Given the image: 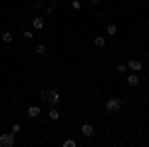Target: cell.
<instances>
[{
  "mask_svg": "<svg viewBox=\"0 0 149 147\" xmlns=\"http://www.w3.org/2000/svg\"><path fill=\"white\" fill-rule=\"evenodd\" d=\"M0 40H2L4 44H10L12 40H14V36H12L10 32H2V36H0Z\"/></svg>",
  "mask_w": 149,
  "mask_h": 147,
  "instance_id": "9c48e42d",
  "label": "cell"
},
{
  "mask_svg": "<svg viewBox=\"0 0 149 147\" xmlns=\"http://www.w3.org/2000/svg\"><path fill=\"white\" fill-rule=\"evenodd\" d=\"M48 117H50L52 121H58V119H60V111H58V109H50V113H48Z\"/></svg>",
  "mask_w": 149,
  "mask_h": 147,
  "instance_id": "7c38bea8",
  "label": "cell"
},
{
  "mask_svg": "<svg viewBox=\"0 0 149 147\" xmlns=\"http://www.w3.org/2000/svg\"><path fill=\"white\" fill-rule=\"evenodd\" d=\"M16 145V133H0V147H14Z\"/></svg>",
  "mask_w": 149,
  "mask_h": 147,
  "instance_id": "7a4b0ae2",
  "label": "cell"
},
{
  "mask_svg": "<svg viewBox=\"0 0 149 147\" xmlns=\"http://www.w3.org/2000/svg\"><path fill=\"white\" fill-rule=\"evenodd\" d=\"M16 24H18L20 28H24V26H26V22H24V18H18V22H16Z\"/></svg>",
  "mask_w": 149,
  "mask_h": 147,
  "instance_id": "d6986e66",
  "label": "cell"
},
{
  "mask_svg": "<svg viewBox=\"0 0 149 147\" xmlns=\"http://www.w3.org/2000/svg\"><path fill=\"white\" fill-rule=\"evenodd\" d=\"M127 68L133 70V72H141V70H143V64H141L139 60H133V58H131V60H127Z\"/></svg>",
  "mask_w": 149,
  "mask_h": 147,
  "instance_id": "277c9868",
  "label": "cell"
},
{
  "mask_svg": "<svg viewBox=\"0 0 149 147\" xmlns=\"http://www.w3.org/2000/svg\"><path fill=\"white\" fill-rule=\"evenodd\" d=\"M38 56H42V54H46V44H38L36 46V50H34Z\"/></svg>",
  "mask_w": 149,
  "mask_h": 147,
  "instance_id": "4fadbf2b",
  "label": "cell"
},
{
  "mask_svg": "<svg viewBox=\"0 0 149 147\" xmlns=\"http://www.w3.org/2000/svg\"><path fill=\"white\" fill-rule=\"evenodd\" d=\"M32 28H34V30H42V28H44V18H42V16L32 18Z\"/></svg>",
  "mask_w": 149,
  "mask_h": 147,
  "instance_id": "52a82bcc",
  "label": "cell"
},
{
  "mask_svg": "<svg viewBox=\"0 0 149 147\" xmlns=\"http://www.w3.org/2000/svg\"><path fill=\"white\" fill-rule=\"evenodd\" d=\"M92 2V6H100V0H90Z\"/></svg>",
  "mask_w": 149,
  "mask_h": 147,
  "instance_id": "44dd1931",
  "label": "cell"
},
{
  "mask_svg": "<svg viewBox=\"0 0 149 147\" xmlns=\"http://www.w3.org/2000/svg\"><path fill=\"white\" fill-rule=\"evenodd\" d=\"M81 135L84 137H92L93 135V125L92 123H84L81 125Z\"/></svg>",
  "mask_w": 149,
  "mask_h": 147,
  "instance_id": "8992f818",
  "label": "cell"
},
{
  "mask_svg": "<svg viewBox=\"0 0 149 147\" xmlns=\"http://www.w3.org/2000/svg\"><path fill=\"white\" fill-rule=\"evenodd\" d=\"M105 32H107V36H115L117 34V26H115V24H107Z\"/></svg>",
  "mask_w": 149,
  "mask_h": 147,
  "instance_id": "30bf717a",
  "label": "cell"
},
{
  "mask_svg": "<svg viewBox=\"0 0 149 147\" xmlns=\"http://www.w3.org/2000/svg\"><path fill=\"white\" fill-rule=\"evenodd\" d=\"M72 8H74V10H80V8H81L80 0H72Z\"/></svg>",
  "mask_w": 149,
  "mask_h": 147,
  "instance_id": "9a60e30c",
  "label": "cell"
},
{
  "mask_svg": "<svg viewBox=\"0 0 149 147\" xmlns=\"http://www.w3.org/2000/svg\"><path fill=\"white\" fill-rule=\"evenodd\" d=\"M34 10H38V12L42 10V4H40V2H36V4H34Z\"/></svg>",
  "mask_w": 149,
  "mask_h": 147,
  "instance_id": "ffe728a7",
  "label": "cell"
},
{
  "mask_svg": "<svg viewBox=\"0 0 149 147\" xmlns=\"http://www.w3.org/2000/svg\"><path fill=\"white\" fill-rule=\"evenodd\" d=\"M12 131H14V133H18V131H20V123H14V125H12Z\"/></svg>",
  "mask_w": 149,
  "mask_h": 147,
  "instance_id": "ac0fdd59",
  "label": "cell"
},
{
  "mask_svg": "<svg viewBox=\"0 0 149 147\" xmlns=\"http://www.w3.org/2000/svg\"><path fill=\"white\" fill-rule=\"evenodd\" d=\"M115 70H117V74H125V72H127V66H125V64H119Z\"/></svg>",
  "mask_w": 149,
  "mask_h": 147,
  "instance_id": "5bb4252c",
  "label": "cell"
},
{
  "mask_svg": "<svg viewBox=\"0 0 149 147\" xmlns=\"http://www.w3.org/2000/svg\"><path fill=\"white\" fill-rule=\"evenodd\" d=\"M121 107H123V102L119 98H111V100H107V103H105V109L107 111H119Z\"/></svg>",
  "mask_w": 149,
  "mask_h": 147,
  "instance_id": "3957f363",
  "label": "cell"
},
{
  "mask_svg": "<svg viewBox=\"0 0 149 147\" xmlns=\"http://www.w3.org/2000/svg\"><path fill=\"white\" fill-rule=\"evenodd\" d=\"M42 100L50 105H58V103L62 102V95H60V91L58 88H48V90L42 91Z\"/></svg>",
  "mask_w": 149,
  "mask_h": 147,
  "instance_id": "6da1fadb",
  "label": "cell"
},
{
  "mask_svg": "<svg viewBox=\"0 0 149 147\" xmlns=\"http://www.w3.org/2000/svg\"><path fill=\"white\" fill-rule=\"evenodd\" d=\"M93 44L97 46V48H103V46H105V38H103V36H95V38H93Z\"/></svg>",
  "mask_w": 149,
  "mask_h": 147,
  "instance_id": "8fae6325",
  "label": "cell"
},
{
  "mask_svg": "<svg viewBox=\"0 0 149 147\" xmlns=\"http://www.w3.org/2000/svg\"><path fill=\"white\" fill-rule=\"evenodd\" d=\"M40 113H42L40 105H30V107H28V117H32V119L40 117Z\"/></svg>",
  "mask_w": 149,
  "mask_h": 147,
  "instance_id": "5b68a950",
  "label": "cell"
},
{
  "mask_svg": "<svg viewBox=\"0 0 149 147\" xmlns=\"http://www.w3.org/2000/svg\"><path fill=\"white\" fill-rule=\"evenodd\" d=\"M127 84L133 86V88L139 86V76H137V74H129V76H127Z\"/></svg>",
  "mask_w": 149,
  "mask_h": 147,
  "instance_id": "ba28073f",
  "label": "cell"
},
{
  "mask_svg": "<svg viewBox=\"0 0 149 147\" xmlns=\"http://www.w3.org/2000/svg\"><path fill=\"white\" fill-rule=\"evenodd\" d=\"M24 38H26V40H32V38H34L32 30H24Z\"/></svg>",
  "mask_w": 149,
  "mask_h": 147,
  "instance_id": "2e32d148",
  "label": "cell"
},
{
  "mask_svg": "<svg viewBox=\"0 0 149 147\" xmlns=\"http://www.w3.org/2000/svg\"><path fill=\"white\" fill-rule=\"evenodd\" d=\"M64 147H76V141L74 139H68V141H64Z\"/></svg>",
  "mask_w": 149,
  "mask_h": 147,
  "instance_id": "e0dca14e",
  "label": "cell"
}]
</instances>
